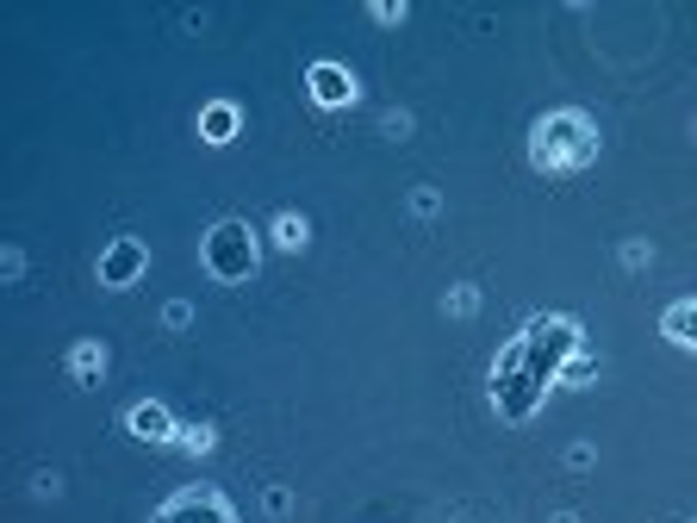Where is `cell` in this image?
<instances>
[{"label": "cell", "mask_w": 697, "mask_h": 523, "mask_svg": "<svg viewBox=\"0 0 697 523\" xmlns=\"http://www.w3.org/2000/svg\"><path fill=\"white\" fill-rule=\"evenodd\" d=\"M604 137H598V118L585 113V106H555V113H536V125H529V144H523V156H529V169L536 174H585L592 162H598Z\"/></svg>", "instance_id": "obj_1"}, {"label": "cell", "mask_w": 697, "mask_h": 523, "mask_svg": "<svg viewBox=\"0 0 697 523\" xmlns=\"http://www.w3.org/2000/svg\"><path fill=\"white\" fill-rule=\"evenodd\" d=\"M199 262H206V274H213L218 287H243L262 269V237H255L250 218H218L199 237Z\"/></svg>", "instance_id": "obj_2"}, {"label": "cell", "mask_w": 697, "mask_h": 523, "mask_svg": "<svg viewBox=\"0 0 697 523\" xmlns=\"http://www.w3.org/2000/svg\"><path fill=\"white\" fill-rule=\"evenodd\" d=\"M548 387H555V380L529 368V343H523V337H511V343L492 355V411H499L504 424H523Z\"/></svg>", "instance_id": "obj_3"}, {"label": "cell", "mask_w": 697, "mask_h": 523, "mask_svg": "<svg viewBox=\"0 0 697 523\" xmlns=\"http://www.w3.org/2000/svg\"><path fill=\"white\" fill-rule=\"evenodd\" d=\"M150 523H237V504L218 486H181V492L156 504Z\"/></svg>", "instance_id": "obj_4"}, {"label": "cell", "mask_w": 697, "mask_h": 523, "mask_svg": "<svg viewBox=\"0 0 697 523\" xmlns=\"http://www.w3.org/2000/svg\"><path fill=\"white\" fill-rule=\"evenodd\" d=\"M306 100L318 106V113H348L355 100H362V81H355V69L348 62H311L306 69Z\"/></svg>", "instance_id": "obj_5"}, {"label": "cell", "mask_w": 697, "mask_h": 523, "mask_svg": "<svg viewBox=\"0 0 697 523\" xmlns=\"http://www.w3.org/2000/svg\"><path fill=\"white\" fill-rule=\"evenodd\" d=\"M144 269H150V243H144V237H113V243L100 250V262H94L100 287H113V293L137 287V281H144Z\"/></svg>", "instance_id": "obj_6"}, {"label": "cell", "mask_w": 697, "mask_h": 523, "mask_svg": "<svg viewBox=\"0 0 697 523\" xmlns=\"http://www.w3.org/2000/svg\"><path fill=\"white\" fill-rule=\"evenodd\" d=\"M125 430H132L137 443H174V436H181V424H174V411L162 406V399H137V406L125 411Z\"/></svg>", "instance_id": "obj_7"}, {"label": "cell", "mask_w": 697, "mask_h": 523, "mask_svg": "<svg viewBox=\"0 0 697 523\" xmlns=\"http://www.w3.org/2000/svg\"><path fill=\"white\" fill-rule=\"evenodd\" d=\"M237 132H243V106H237V100H206V106H199V137H206L213 150L237 144Z\"/></svg>", "instance_id": "obj_8"}, {"label": "cell", "mask_w": 697, "mask_h": 523, "mask_svg": "<svg viewBox=\"0 0 697 523\" xmlns=\"http://www.w3.org/2000/svg\"><path fill=\"white\" fill-rule=\"evenodd\" d=\"M62 368H69V380H76V387H100V380H106V343H100V337H81V343H69Z\"/></svg>", "instance_id": "obj_9"}, {"label": "cell", "mask_w": 697, "mask_h": 523, "mask_svg": "<svg viewBox=\"0 0 697 523\" xmlns=\"http://www.w3.org/2000/svg\"><path fill=\"white\" fill-rule=\"evenodd\" d=\"M660 337L697 355V299H673V306L660 311Z\"/></svg>", "instance_id": "obj_10"}, {"label": "cell", "mask_w": 697, "mask_h": 523, "mask_svg": "<svg viewBox=\"0 0 697 523\" xmlns=\"http://www.w3.org/2000/svg\"><path fill=\"white\" fill-rule=\"evenodd\" d=\"M268 243H274V250H287V255H299V250L311 243L306 213H293V206H287V213H274V218H268Z\"/></svg>", "instance_id": "obj_11"}, {"label": "cell", "mask_w": 697, "mask_h": 523, "mask_svg": "<svg viewBox=\"0 0 697 523\" xmlns=\"http://www.w3.org/2000/svg\"><path fill=\"white\" fill-rule=\"evenodd\" d=\"M598 374H604V368H598V355H592V349H573L561 368H555V387H592Z\"/></svg>", "instance_id": "obj_12"}, {"label": "cell", "mask_w": 697, "mask_h": 523, "mask_svg": "<svg viewBox=\"0 0 697 523\" xmlns=\"http://www.w3.org/2000/svg\"><path fill=\"white\" fill-rule=\"evenodd\" d=\"M174 448H181V455H194V462H206V455L218 448V430H213V424H181Z\"/></svg>", "instance_id": "obj_13"}, {"label": "cell", "mask_w": 697, "mask_h": 523, "mask_svg": "<svg viewBox=\"0 0 697 523\" xmlns=\"http://www.w3.org/2000/svg\"><path fill=\"white\" fill-rule=\"evenodd\" d=\"M443 311L448 318H473V311H480V287H473V281H455V287L443 293Z\"/></svg>", "instance_id": "obj_14"}, {"label": "cell", "mask_w": 697, "mask_h": 523, "mask_svg": "<svg viewBox=\"0 0 697 523\" xmlns=\"http://www.w3.org/2000/svg\"><path fill=\"white\" fill-rule=\"evenodd\" d=\"M405 13H411L405 0H374V7H368L374 25H405Z\"/></svg>", "instance_id": "obj_15"}, {"label": "cell", "mask_w": 697, "mask_h": 523, "mask_svg": "<svg viewBox=\"0 0 697 523\" xmlns=\"http://www.w3.org/2000/svg\"><path fill=\"white\" fill-rule=\"evenodd\" d=\"M617 262H622V269H648V262H654V243H641V237H629V243L617 250Z\"/></svg>", "instance_id": "obj_16"}, {"label": "cell", "mask_w": 697, "mask_h": 523, "mask_svg": "<svg viewBox=\"0 0 697 523\" xmlns=\"http://www.w3.org/2000/svg\"><path fill=\"white\" fill-rule=\"evenodd\" d=\"M162 325H169V330H187V325H194V306H187V299H169V306H162Z\"/></svg>", "instance_id": "obj_17"}, {"label": "cell", "mask_w": 697, "mask_h": 523, "mask_svg": "<svg viewBox=\"0 0 697 523\" xmlns=\"http://www.w3.org/2000/svg\"><path fill=\"white\" fill-rule=\"evenodd\" d=\"M436 206H443L436 187H418V194H411V218H436Z\"/></svg>", "instance_id": "obj_18"}, {"label": "cell", "mask_w": 697, "mask_h": 523, "mask_svg": "<svg viewBox=\"0 0 697 523\" xmlns=\"http://www.w3.org/2000/svg\"><path fill=\"white\" fill-rule=\"evenodd\" d=\"M0 274H7V281H20V274H25V250H20V243H7V250H0Z\"/></svg>", "instance_id": "obj_19"}, {"label": "cell", "mask_w": 697, "mask_h": 523, "mask_svg": "<svg viewBox=\"0 0 697 523\" xmlns=\"http://www.w3.org/2000/svg\"><path fill=\"white\" fill-rule=\"evenodd\" d=\"M262 504H268V518H287V511H293V492H287V486H268V499H262Z\"/></svg>", "instance_id": "obj_20"}, {"label": "cell", "mask_w": 697, "mask_h": 523, "mask_svg": "<svg viewBox=\"0 0 697 523\" xmlns=\"http://www.w3.org/2000/svg\"><path fill=\"white\" fill-rule=\"evenodd\" d=\"M387 137H411V113H387Z\"/></svg>", "instance_id": "obj_21"}, {"label": "cell", "mask_w": 697, "mask_h": 523, "mask_svg": "<svg viewBox=\"0 0 697 523\" xmlns=\"http://www.w3.org/2000/svg\"><path fill=\"white\" fill-rule=\"evenodd\" d=\"M567 467H592V443H573V448H567Z\"/></svg>", "instance_id": "obj_22"}]
</instances>
